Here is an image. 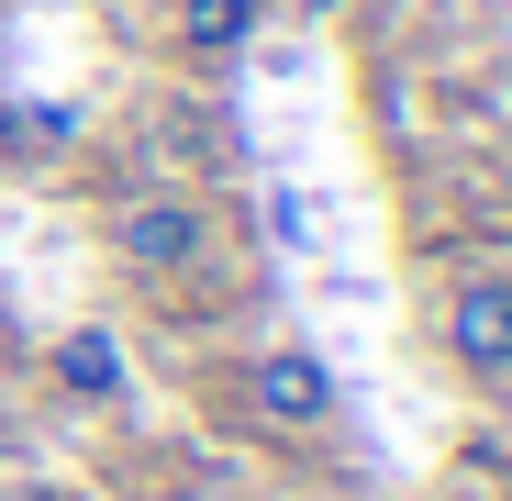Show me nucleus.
<instances>
[{
    "label": "nucleus",
    "mask_w": 512,
    "mask_h": 501,
    "mask_svg": "<svg viewBox=\"0 0 512 501\" xmlns=\"http://www.w3.org/2000/svg\"><path fill=\"white\" fill-rule=\"evenodd\" d=\"M245 401L268 412L279 435H323V424H334V368H323L312 346H268V357L245 368Z\"/></svg>",
    "instance_id": "f257e3e1"
},
{
    "label": "nucleus",
    "mask_w": 512,
    "mask_h": 501,
    "mask_svg": "<svg viewBox=\"0 0 512 501\" xmlns=\"http://www.w3.org/2000/svg\"><path fill=\"white\" fill-rule=\"evenodd\" d=\"M78 123L67 112H45V101H23V112H0V145H12V156H45V145H67Z\"/></svg>",
    "instance_id": "423d86ee"
},
{
    "label": "nucleus",
    "mask_w": 512,
    "mask_h": 501,
    "mask_svg": "<svg viewBox=\"0 0 512 501\" xmlns=\"http://www.w3.org/2000/svg\"><path fill=\"white\" fill-rule=\"evenodd\" d=\"M56 379L78 401H123V346L112 334H56Z\"/></svg>",
    "instance_id": "39448f33"
},
{
    "label": "nucleus",
    "mask_w": 512,
    "mask_h": 501,
    "mask_svg": "<svg viewBox=\"0 0 512 501\" xmlns=\"http://www.w3.org/2000/svg\"><path fill=\"white\" fill-rule=\"evenodd\" d=\"M201 201H179V190H145V201H123V223H112V245H123V268H145V279H179L190 257H201Z\"/></svg>",
    "instance_id": "f03ea898"
},
{
    "label": "nucleus",
    "mask_w": 512,
    "mask_h": 501,
    "mask_svg": "<svg viewBox=\"0 0 512 501\" xmlns=\"http://www.w3.org/2000/svg\"><path fill=\"white\" fill-rule=\"evenodd\" d=\"M446 346L468 379H512V279H468L446 301Z\"/></svg>",
    "instance_id": "7ed1b4c3"
},
{
    "label": "nucleus",
    "mask_w": 512,
    "mask_h": 501,
    "mask_svg": "<svg viewBox=\"0 0 512 501\" xmlns=\"http://www.w3.org/2000/svg\"><path fill=\"white\" fill-rule=\"evenodd\" d=\"M256 23H268V0H179V45L190 56H245Z\"/></svg>",
    "instance_id": "20e7f679"
}]
</instances>
